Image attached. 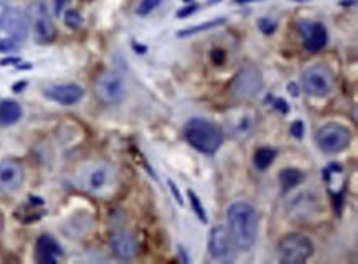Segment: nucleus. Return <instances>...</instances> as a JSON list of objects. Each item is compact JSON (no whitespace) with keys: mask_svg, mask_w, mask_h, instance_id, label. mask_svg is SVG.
I'll return each instance as SVG.
<instances>
[{"mask_svg":"<svg viewBox=\"0 0 358 264\" xmlns=\"http://www.w3.org/2000/svg\"><path fill=\"white\" fill-rule=\"evenodd\" d=\"M290 132H292L294 137L301 139V137L304 136V124H302V121H297V123H294L292 128H290Z\"/></svg>","mask_w":358,"mask_h":264,"instance_id":"nucleus-28","label":"nucleus"},{"mask_svg":"<svg viewBox=\"0 0 358 264\" xmlns=\"http://www.w3.org/2000/svg\"><path fill=\"white\" fill-rule=\"evenodd\" d=\"M263 86V77H261L259 71L252 66H248L235 77L233 83H231V94L239 101H250L261 93Z\"/></svg>","mask_w":358,"mask_h":264,"instance_id":"nucleus-10","label":"nucleus"},{"mask_svg":"<svg viewBox=\"0 0 358 264\" xmlns=\"http://www.w3.org/2000/svg\"><path fill=\"white\" fill-rule=\"evenodd\" d=\"M237 245L226 226H215L208 236V253L218 263H233L237 258Z\"/></svg>","mask_w":358,"mask_h":264,"instance_id":"nucleus-9","label":"nucleus"},{"mask_svg":"<svg viewBox=\"0 0 358 264\" xmlns=\"http://www.w3.org/2000/svg\"><path fill=\"white\" fill-rule=\"evenodd\" d=\"M160 2H162V0H141V6L137 8V14L141 17L149 15L150 12L155 10V8L160 6Z\"/></svg>","mask_w":358,"mask_h":264,"instance_id":"nucleus-24","label":"nucleus"},{"mask_svg":"<svg viewBox=\"0 0 358 264\" xmlns=\"http://www.w3.org/2000/svg\"><path fill=\"white\" fill-rule=\"evenodd\" d=\"M28 17L19 8H8L7 14L3 15L0 28L6 33L3 39H0V50L2 52H10L15 50L28 35Z\"/></svg>","mask_w":358,"mask_h":264,"instance_id":"nucleus-4","label":"nucleus"},{"mask_svg":"<svg viewBox=\"0 0 358 264\" xmlns=\"http://www.w3.org/2000/svg\"><path fill=\"white\" fill-rule=\"evenodd\" d=\"M183 2H193V0H183Z\"/></svg>","mask_w":358,"mask_h":264,"instance_id":"nucleus-35","label":"nucleus"},{"mask_svg":"<svg viewBox=\"0 0 358 264\" xmlns=\"http://www.w3.org/2000/svg\"><path fill=\"white\" fill-rule=\"evenodd\" d=\"M183 134L188 144L201 154H215L225 141V134L221 129L212 121L201 119V117L188 121L185 124Z\"/></svg>","mask_w":358,"mask_h":264,"instance_id":"nucleus-3","label":"nucleus"},{"mask_svg":"<svg viewBox=\"0 0 358 264\" xmlns=\"http://www.w3.org/2000/svg\"><path fill=\"white\" fill-rule=\"evenodd\" d=\"M276 104H277L276 108L279 109V111H282V112H288V111H289V108H288V103H286V101H282V99H277Z\"/></svg>","mask_w":358,"mask_h":264,"instance_id":"nucleus-31","label":"nucleus"},{"mask_svg":"<svg viewBox=\"0 0 358 264\" xmlns=\"http://www.w3.org/2000/svg\"><path fill=\"white\" fill-rule=\"evenodd\" d=\"M45 96L52 101L63 104V106H73L83 99L84 91L78 85H54L45 90Z\"/></svg>","mask_w":358,"mask_h":264,"instance_id":"nucleus-16","label":"nucleus"},{"mask_svg":"<svg viewBox=\"0 0 358 264\" xmlns=\"http://www.w3.org/2000/svg\"><path fill=\"white\" fill-rule=\"evenodd\" d=\"M256 123H258L256 112L246 108L233 109L225 116L226 131L237 139H248L255 131Z\"/></svg>","mask_w":358,"mask_h":264,"instance_id":"nucleus-12","label":"nucleus"},{"mask_svg":"<svg viewBox=\"0 0 358 264\" xmlns=\"http://www.w3.org/2000/svg\"><path fill=\"white\" fill-rule=\"evenodd\" d=\"M225 22H226L225 19L210 20V22H206V23L195 25V27L187 28V30L179 32V33H177V37H180V39H183V37H188V35H197V33H200V32H206V30H212V28H215V27H220V25H223Z\"/></svg>","mask_w":358,"mask_h":264,"instance_id":"nucleus-22","label":"nucleus"},{"mask_svg":"<svg viewBox=\"0 0 358 264\" xmlns=\"http://www.w3.org/2000/svg\"><path fill=\"white\" fill-rule=\"evenodd\" d=\"M28 23H30L33 37L39 43H52L54 40V32L52 17H50L48 10L41 2L32 3L30 8H28Z\"/></svg>","mask_w":358,"mask_h":264,"instance_id":"nucleus-11","label":"nucleus"},{"mask_svg":"<svg viewBox=\"0 0 358 264\" xmlns=\"http://www.w3.org/2000/svg\"><path fill=\"white\" fill-rule=\"evenodd\" d=\"M307 52H319L327 43V30L322 23H307L301 28Z\"/></svg>","mask_w":358,"mask_h":264,"instance_id":"nucleus-18","label":"nucleus"},{"mask_svg":"<svg viewBox=\"0 0 358 264\" xmlns=\"http://www.w3.org/2000/svg\"><path fill=\"white\" fill-rule=\"evenodd\" d=\"M237 3H244V2H259V0H235Z\"/></svg>","mask_w":358,"mask_h":264,"instance_id":"nucleus-34","label":"nucleus"},{"mask_svg":"<svg viewBox=\"0 0 358 264\" xmlns=\"http://www.w3.org/2000/svg\"><path fill=\"white\" fill-rule=\"evenodd\" d=\"M95 93L101 103L108 106L121 104L126 98L124 78L116 71H103L95 79Z\"/></svg>","mask_w":358,"mask_h":264,"instance_id":"nucleus-7","label":"nucleus"},{"mask_svg":"<svg viewBox=\"0 0 358 264\" xmlns=\"http://www.w3.org/2000/svg\"><path fill=\"white\" fill-rule=\"evenodd\" d=\"M188 199H190L192 210L197 213V216H199L200 220L203 221V223H206V221H208V218H206V213H205V208H203V205H201L200 199H199V196H197L195 192L188 190Z\"/></svg>","mask_w":358,"mask_h":264,"instance_id":"nucleus-23","label":"nucleus"},{"mask_svg":"<svg viewBox=\"0 0 358 264\" xmlns=\"http://www.w3.org/2000/svg\"><path fill=\"white\" fill-rule=\"evenodd\" d=\"M228 232L239 251H250L255 246L259 232V216L256 208L248 202H235L226 213Z\"/></svg>","mask_w":358,"mask_h":264,"instance_id":"nucleus-2","label":"nucleus"},{"mask_svg":"<svg viewBox=\"0 0 358 264\" xmlns=\"http://www.w3.org/2000/svg\"><path fill=\"white\" fill-rule=\"evenodd\" d=\"M77 183L83 192L95 199L108 200L119 190V174L111 163L103 161H90L79 165Z\"/></svg>","mask_w":358,"mask_h":264,"instance_id":"nucleus-1","label":"nucleus"},{"mask_svg":"<svg viewBox=\"0 0 358 264\" xmlns=\"http://www.w3.org/2000/svg\"><path fill=\"white\" fill-rule=\"evenodd\" d=\"M302 88L309 96L314 98H324L334 88V74L324 65L309 66L302 73Z\"/></svg>","mask_w":358,"mask_h":264,"instance_id":"nucleus-8","label":"nucleus"},{"mask_svg":"<svg viewBox=\"0 0 358 264\" xmlns=\"http://www.w3.org/2000/svg\"><path fill=\"white\" fill-rule=\"evenodd\" d=\"M66 3H68V0H54V12H57V14L60 15Z\"/></svg>","mask_w":358,"mask_h":264,"instance_id":"nucleus-30","label":"nucleus"},{"mask_svg":"<svg viewBox=\"0 0 358 264\" xmlns=\"http://www.w3.org/2000/svg\"><path fill=\"white\" fill-rule=\"evenodd\" d=\"M168 185H170V188H172V192H174V195H175L177 202H179L180 205H182L183 202H182V199H180V194H179V192H177V187L174 185V182H168Z\"/></svg>","mask_w":358,"mask_h":264,"instance_id":"nucleus-32","label":"nucleus"},{"mask_svg":"<svg viewBox=\"0 0 358 264\" xmlns=\"http://www.w3.org/2000/svg\"><path fill=\"white\" fill-rule=\"evenodd\" d=\"M319 208L317 196L309 194V192H304V194L294 196L288 207V213L294 220H310L315 213H319Z\"/></svg>","mask_w":358,"mask_h":264,"instance_id":"nucleus-15","label":"nucleus"},{"mask_svg":"<svg viewBox=\"0 0 358 264\" xmlns=\"http://www.w3.org/2000/svg\"><path fill=\"white\" fill-rule=\"evenodd\" d=\"M22 114V106L17 101H12V99L0 101V125L2 128H8V125L19 123Z\"/></svg>","mask_w":358,"mask_h":264,"instance_id":"nucleus-19","label":"nucleus"},{"mask_svg":"<svg viewBox=\"0 0 358 264\" xmlns=\"http://www.w3.org/2000/svg\"><path fill=\"white\" fill-rule=\"evenodd\" d=\"M302 180H304V174L297 169H284V170H281V174H279V182H281L282 190L284 192L297 187L299 183H302Z\"/></svg>","mask_w":358,"mask_h":264,"instance_id":"nucleus-20","label":"nucleus"},{"mask_svg":"<svg viewBox=\"0 0 358 264\" xmlns=\"http://www.w3.org/2000/svg\"><path fill=\"white\" fill-rule=\"evenodd\" d=\"M7 10H8V7L6 6V3H3V2H0V22H2L3 15L7 14Z\"/></svg>","mask_w":358,"mask_h":264,"instance_id":"nucleus-33","label":"nucleus"},{"mask_svg":"<svg viewBox=\"0 0 358 264\" xmlns=\"http://www.w3.org/2000/svg\"><path fill=\"white\" fill-rule=\"evenodd\" d=\"M297 2H304V0H297Z\"/></svg>","mask_w":358,"mask_h":264,"instance_id":"nucleus-36","label":"nucleus"},{"mask_svg":"<svg viewBox=\"0 0 358 264\" xmlns=\"http://www.w3.org/2000/svg\"><path fill=\"white\" fill-rule=\"evenodd\" d=\"M65 23L71 28H77V27H79V25H81V17H79L77 10H68L65 14Z\"/></svg>","mask_w":358,"mask_h":264,"instance_id":"nucleus-25","label":"nucleus"},{"mask_svg":"<svg viewBox=\"0 0 358 264\" xmlns=\"http://www.w3.org/2000/svg\"><path fill=\"white\" fill-rule=\"evenodd\" d=\"M109 245H111L112 253L119 259H130L137 254V240L132 232L126 228H117L111 233L109 238Z\"/></svg>","mask_w":358,"mask_h":264,"instance_id":"nucleus-14","label":"nucleus"},{"mask_svg":"<svg viewBox=\"0 0 358 264\" xmlns=\"http://www.w3.org/2000/svg\"><path fill=\"white\" fill-rule=\"evenodd\" d=\"M352 141L350 129L339 123L320 125L315 132V142L319 149L326 154H339L348 148Z\"/></svg>","mask_w":358,"mask_h":264,"instance_id":"nucleus-6","label":"nucleus"},{"mask_svg":"<svg viewBox=\"0 0 358 264\" xmlns=\"http://www.w3.org/2000/svg\"><path fill=\"white\" fill-rule=\"evenodd\" d=\"M37 261L40 264H54L63 256V250L54 238L48 234H41L37 240Z\"/></svg>","mask_w":358,"mask_h":264,"instance_id":"nucleus-17","label":"nucleus"},{"mask_svg":"<svg viewBox=\"0 0 358 264\" xmlns=\"http://www.w3.org/2000/svg\"><path fill=\"white\" fill-rule=\"evenodd\" d=\"M276 150L271 149V148H261L255 152V165L256 169L264 172L268 170L269 167L272 165V162H275L276 159Z\"/></svg>","mask_w":358,"mask_h":264,"instance_id":"nucleus-21","label":"nucleus"},{"mask_svg":"<svg viewBox=\"0 0 358 264\" xmlns=\"http://www.w3.org/2000/svg\"><path fill=\"white\" fill-rule=\"evenodd\" d=\"M199 8H200V7L197 6V3H193V6H188V7H185V8H180L179 14H177V19H185V17L195 14V12L199 10Z\"/></svg>","mask_w":358,"mask_h":264,"instance_id":"nucleus-27","label":"nucleus"},{"mask_svg":"<svg viewBox=\"0 0 358 264\" xmlns=\"http://www.w3.org/2000/svg\"><path fill=\"white\" fill-rule=\"evenodd\" d=\"M25 170L20 161L7 157L0 161V194L12 195L23 185Z\"/></svg>","mask_w":358,"mask_h":264,"instance_id":"nucleus-13","label":"nucleus"},{"mask_svg":"<svg viewBox=\"0 0 358 264\" xmlns=\"http://www.w3.org/2000/svg\"><path fill=\"white\" fill-rule=\"evenodd\" d=\"M258 25H259V28L264 33H272V32L276 30V23L271 22V20H268V19H261L259 22H258Z\"/></svg>","mask_w":358,"mask_h":264,"instance_id":"nucleus-26","label":"nucleus"},{"mask_svg":"<svg viewBox=\"0 0 358 264\" xmlns=\"http://www.w3.org/2000/svg\"><path fill=\"white\" fill-rule=\"evenodd\" d=\"M314 254V245L306 234L290 233L277 245V256L284 264H302Z\"/></svg>","mask_w":358,"mask_h":264,"instance_id":"nucleus-5","label":"nucleus"},{"mask_svg":"<svg viewBox=\"0 0 358 264\" xmlns=\"http://www.w3.org/2000/svg\"><path fill=\"white\" fill-rule=\"evenodd\" d=\"M212 58L215 63H218V65H221L223 61H225V53L221 52V50H215V52L212 53Z\"/></svg>","mask_w":358,"mask_h":264,"instance_id":"nucleus-29","label":"nucleus"}]
</instances>
